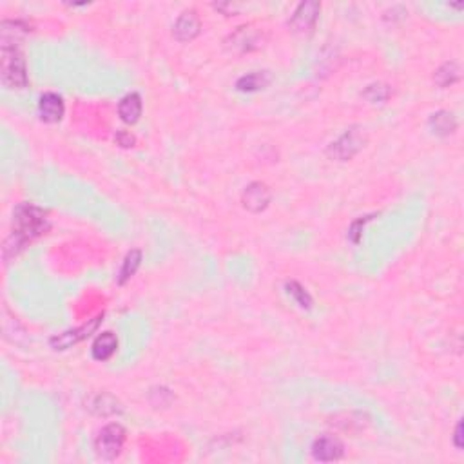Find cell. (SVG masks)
Wrapping results in <instances>:
<instances>
[{"instance_id":"d6986e66","label":"cell","mask_w":464,"mask_h":464,"mask_svg":"<svg viewBox=\"0 0 464 464\" xmlns=\"http://www.w3.org/2000/svg\"><path fill=\"white\" fill-rule=\"evenodd\" d=\"M134 137L131 133H127V131H118L116 133V144L120 145V147H133L134 145Z\"/></svg>"},{"instance_id":"ba28073f","label":"cell","mask_w":464,"mask_h":464,"mask_svg":"<svg viewBox=\"0 0 464 464\" xmlns=\"http://www.w3.org/2000/svg\"><path fill=\"white\" fill-rule=\"evenodd\" d=\"M270 198H272V195H270L269 187H267L265 183L254 182L245 189L241 202H243V207L247 209V211L261 212L269 207Z\"/></svg>"},{"instance_id":"ffe728a7","label":"cell","mask_w":464,"mask_h":464,"mask_svg":"<svg viewBox=\"0 0 464 464\" xmlns=\"http://www.w3.org/2000/svg\"><path fill=\"white\" fill-rule=\"evenodd\" d=\"M453 439H456V446L457 448H463V423H459L457 424V428H456V437H453Z\"/></svg>"},{"instance_id":"e0dca14e","label":"cell","mask_w":464,"mask_h":464,"mask_svg":"<svg viewBox=\"0 0 464 464\" xmlns=\"http://www.w3.org/2000/svg\"><path fill=\"white\" fill-rule=\"evenodd\" d=\"M285 289H286V294H289L290 298L294 299V301L298 303L299 307H301V308H311L312 307L311 294H308L307 290L303 289V286L299 285L298 282H289L285 285Z\"/></svg>"},{"instance_id":"7c38bea8","label":"cell","mask_w":464,"mask_h":464,"mask_svg":"<svg viewBox=\"0 0 464 464\" xmlns=\"http://www.w3.org/2000/svg\"><path fill=\"white\" fill-rule=\"evenodd\" d=\"M118 348V340L112 332H104L95 340L91 348V354L96 361H108Z\"/></svg>"},{"instance_id":"277c9868","label":"cell","mask_w":464,"mask_h":464,"mask_svg":"<svg viewBox=\"0 0 464 464\" xmlns=\"http://www.w3.org/2000/svg\"><path fill=\"white\" fill-rule=\"evenodd\" d=\"M125 443V430L122 424L111 423L108 427H104L100 430L98 437H96V453H98L102 459H116L120 456L122 448Z\"/></svg>"},{"instance_id":"8fae6325","label":"cell","mask_w":464,"mask_h":464,"mask_svg":"<svg viewBox=\"0 0 464 464\" xmlns=\"http://www.w3.org/2000/svg\"><path fill=\"white\" fill-rule=\"evenodd\" d=\"M118 115L125 124H137L141 116V98L138 93L124 96L118 105Z\"/></svg>"},{"instance_id":"6da1fadb","label":"cell","mask_w":464,"mask_h":464,"mask_svg":"<svg viewBox=\"0 0 464 464\" xmlns=\"http://www.w3.org/2000/svg\"><path fill=\"white\" fill-rule=\"evenodd\" d=\"M47 228L46 212L35 207L31 203H22L15 209L13 214V231L4 245V257L8 260L9 254L17 256L25 245L31 243L35 238L44 234Z\"/></svg>"},{"instance_id":"9c48e42d","label":"cell","mask_w":464,"mask_h":464,"mask_svg":"<svg viewBox=\"0 0 464 464\" xmlns=\"http://www.w3.org/2000/svg\"><path fill=\"white\" fill-rule=\"evenodd\" d=\"M66 105H64L62 96L57 93H46L42 95L40 102H38V115L46 124H57L62 120Z\"/></svg>"},{"instance_id":"8992f818","label":"cell","mask_w":464,"mask_h":464,"mask_svg":"<svg viewBox=\"0 0 464 464\" xmlns=\"http://www.w3.org/2000/svg\"><path fill=\"white\" fill-rule=\"evenodd\" d=\"M344 456V446L334 435H323L312 444V457L319 463H332L340 460Z\"/></svg>"},{"instance_id":"2e32d148","label":"cell","mask_w":464,"mask_h":464,"mask_svg":"<svg viewBox=\"0 0 464 464\" xmlns=\"http://www.w3.org/2000/svg\"><path fill=\"white\" fill-rule=\"evenodd\" d=\"M459 73H460V69L456 62H446V64H443L439 69L435 71L434 80L439 87L453 86V83L459 80Z\"/></svg>"},{"instance_id":"ac0fdd59","label":"cell","mask_w":464,"mask_h":464,"mask_svg":"<svg viewBox=\"0 0 464 464\" xmlns=\"http://www.w3.org/2000/svg\"><path fill=\"white\" fill-rule=\"evenodd\" d=\"M363 96H365L369 102H372V104H381V102L388 100L390 89L388 86H383V83H372V86L366 87V91L363 93Z\"/></svg>"},{"instance_id":"30bf717a","label":"cell","mask_w":464,"mask_h":464,"mask_svg":"<svg viewBox=\"0 0 464 464\" xmlns=\"http://www.w3.org/2000/svg\"><path fill=\"white\" fill-rule=\"evenodd\" d=\"M199 29H202V22H199V17L196 15V11H185L180 15L176 24H174L173 35L176 40L189 42L198 37Z\"/></svg>"},{"instance_id":"52a82bcc","label":"cell","mask_w":464,"mask_h":464,"mask_svg":"<svg viewBox=\"0 0 464 464\" xmlns=\"http://www.w3.org/2000/svg\"><path fill=\"white\" fill-rule=\"evenodd\" d=\"M100 321H102V315H98V318H93L89 323L82 325V327L75 328V330H67V332H64V334H58V336H54L53 340H51V347H53L54 350H66V348L80 343V341L86 340V337L89 336L91 332H95L96 328H98Z\"/></svg>"},{"instance_id":"5b68a950","label":"cell","mask_w":464,"mask_h":464,"mask_svg":"<svg viewBox=\"0 0 464 464\" xmlns=\"http://www.w3.org/2000/svg\"><path fill=\"white\" fill-rule=\"evenodd\" d=\"M319 11H321V6L319 2L314 0H307V2H301V4L296 8L294 15L290 18V28L294 29L296 33H308L312 31V28L315 25L319 17Z\"/></svg>"},{"instance_id":"3957f363","label":"cell","mask_w":464,"mask_h":464,"mask_svg":"<svg viewBox=\"0 0 464 464\" xmlns=\"http://www.w3.org/2000/svg\"><path fill=\"white\" fill-rule=\"evenodd\" d=\"M366 144V134L361 127H350L347 129L340 138H337L334 144H330L328 147V156L334 158V160H340V162H347V160H352L357 153H359Z\"/></svg>"},{"instance_id":"5bb4252c","label":"cell","mask_w":464,"mask_h":464,"mask_svg":"<svg viewBox=\"0 0 464 464\" xmlns=\"http://www.w3.org/2000/svg\"><path fill=\"white\" fill-rule=\"evenodd\" d=\"M430 129L435 134H439V137H450L457 129V120L453 118L452 112L439 111L431 115Z\"/></svg>"},{"instance_id":"4fadbf2b","label":"cell","mask_w":464,"mask_h":464,"mask_svg":"<svg viewBox=\"0 0 464 464\" xmlns=\"http://www.w3.org/2000/svg\"><path fill=\"white\" fill-rule=\"evenodd\" d=\"M270 83V75L267 71H254L249 75H243L236 82V89L241 93H254L260 89H265Z\"/></svg>"},{"instance_id":"9a60e30c","label":"cell","mask_w":464,"mask_h":464,"mask_svg":"<svg viewBox=\"0 0 464 464\" xmlns=\"http://www.w3.org/2000/svg\"><path fill=\"white\" fill-rule=\"evenodd\" d=\"M140 263H141V253H140V250H138V249L131 250V253L125 256L124 265H122L120 274H118V283H120V285H125V283H127L129 279L133 278L134 274H137V270L140 269Z\"/></svg>"},{"instance_id":"7a4b0ae2","label":"cell","mask_w":464,"mask_h":464,"mask_svg":"<svg viewBox=\"0 0 464 464\" xmlns=\"http://www.w3.org/2000/svg\"><path fill=\"white\" fill-rule=\"evenodd\" d=\"M0 76L2 83L9 89H24L28 87V69L25 60L17 42L2 40L0 47Z\"/></svg>"}]
</instances>
